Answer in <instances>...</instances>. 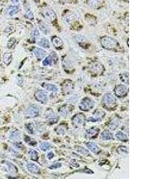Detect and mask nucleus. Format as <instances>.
<instances>
[{
    "label": "nucleus",
    "mask_w": 159,
    "mask_h": 179,
    "mask_svg": "<svg viewBox=\"0 0 159 179\" xmlns=\"http://www.w3.org/2000/svg\"><path fill=\"white\" fill-rule=\"evenodd\" d=\"M28 170L33 174H39L40 173V169L37 165L33 163H29L27 165Z\"/></svg>",
    "instance_id": "obj_13"
},
{
    "label": "nucleus",
    "mask_w": 159,
    "mask_h": 179,
    "mask_svg": "<svg viewBox=\"0 0 159 179\" xmlns=\"http://www.w3.org/2000/svg\"><path fill=\"white\" fill-rule=\"evenodd\" d=\"M14 146L16 147V149H22V148L23 147L22 144H21L20 143H15L14 145Z\"/></svg>",
    "instance_id": "obj_39"
},
{
    "label": "nucleus",
    "mask_w": 159,
    "mask_h": 179,
    "mask_svg": "<svg viewBox=\"0 0 159 179\" xmlns=\"http://www.w3.org/2000/svg\"><path fill=\"white\" fill-rule=\"evenodd\" d=\"M39 115V109L36 106H31L25 112V116L28 118H35Z\"/></svg>",
    "instance_id": "obj_6"
},
{
    "label": "nucleus",
    "mask_w": 159,
    "mask_h": 179,
    "mask_svg": "<svg viewBox=\"0 0 159 179\" xmlns=\"http://www.w3.org/2000/svg\"><path fill=\"white\" fill-rule=\"evenodd\" d=\"M52 63V57L51 56H49L47 57L43 61L42 65L44 66L50 65Z\"/></svg>",
    "instance_id": "obj_33"
},
{
    "label": "nucleus",
    "mask_w": 159,
    "mask_h": 179,
    "mask_svg": "<svg viewBox=\"0 0 159 179\" xmlns=\"http://www.w3.org/2000/svg\"><path fill=\"white\" fill-rule=\"evenodd\" d=\"M12 54L10 53H7L4 54V57H3V60L5 64L6 65H8L11 61H12Z\"/></svg>",
    "instance_id": "obj_31"
},
{
    "label": "nucleus",
    "mask_w": 159,
    "mask_h": 179,
    "mask_svg": "<svg viewBox=\"0 0 159 179\" xmlns=\"http://www.w3.org/2000/svg\"><path fill=\"white\" fill-rule=\"evenodd\" d=\"M99 132V130L98 129H90L86 131V138H88V139H92V138H94V137H96V136L98 134Z\"/></svg>",
    "instance_id": "obj_24"
},
{
    "label": "nucleus",
    "mask_w": 159,
    "mask_h": 179,
    "mask_svg": "<svg viewBox=\"0 0 159 179\" xmlns=\"http://www.w3.org/2000/svg\"><path fill=\"white\" fill-rule=\"evenodd\" d=\"M15 42H16L15 39H14V38H12V39H10V40H9V41L8 42V44H7V46H8V47L9 49L11 48V47L15 44Z\"/></svg>",
    "instance_id": "obj_38"
},
{
    "label": "nucleus",
    "mask_w": 159,
    "mask_h": 179,
    "mask_svg": "<svg viewBox=\"0 0 159 179\" xmlns=\"http://www.w3.org/2000/svg\"><path fill=\"white\" fill-rule=\"evenodd\" d=\"M35 96L39 102L42 103H46L48 101V96L47 93L42 90L37 91L35 94Z\"/></svg>",
    "instance_id": "obj_9"
},
{
    "label": "nucleus",
    "mask_w": 159,
    "mask_h": 179,
    "mask_svg": "<svg viewBox=\"0 0 159 179\" xmlns=\"http://www.w3.org/2000/svg\"><path fill=\"white\" fill-rule=\"evenodd\" d=\"M32 38H34V40H36L39 36V32L37 29H35L33 31L32 34Z\"/></svg>",
    "instance_id": "obj_36"
},
{
    "label": "nucleus",
    "mask_w": 159,
    "mask_h": 179,
    "mask_svg": "<svg viewBox=\"0 0 159 179\" xmlns=\"http://www.w3.org/2000/svg\"><path fill=\"white\" fill-rule=\"evenodd\" d=\"M26 16L29 19H32L33 18V13H32L31 11H28L27 13H26Z\"/></svg>",
    "instance_id": "obj_40"
},
{
    "label": "nucleus",
    "mask_w": 159,
    "mask_h": 179,
    "mask_svg": "<svg viewBox=\"0 0 159 179\" xmlns=\"http://www.w3.org/2000/svg\"><path fill=\"white\" fill-rule=\"evenodd\" d=\"M67 131V127L64 124H61L56 129V131L58 134L64 135L66 134Z\"/></svg>",
    "instance_id": "obj_27"
},
{
    "label": "nucleus",
    "mask_w": 159,
    "mask_h": 179,
    "mask_svg": "<svg viewBox=\"0 0 159 179\" xmlns=\"http://www.w3.org/2000/svg\"><path fill=\"white\" fill-rule=\"evenodd\" d=\"M5 164L7 167L8 173L12 175H16L17 173V169L16 166L13 163L9 161H5Z\"/></svg>",
    "instance_id": "obj_16"
},
{
    "label": "nucleus",
    "mask_w": 159,
    "mask_h": 179,
    "mask_svg": "<svg viewBox=\"0 0 159 179\" xmlns=\"http://www.w3.org/2000/svg\"><path fill=\"white\" fill-rule=\"evenodd\" d=\"M38 45L43 48L48 49L50 47V43L47 38H42L38 41Z\"/></svg>",
    "instance_id": "obj_25"
},
{
    "label": "nucleus",
    "mask_w": 159,
    "mask_h": 179,
    "mask_svg": "<svg viewBox=\"0 0 159 179\" xmlns=\"http://www.w3.org/2000/svg\"><path fill=\"white\" fill-rule=\"evenodd\" d=\"M116 137L119 140L123 141V142H126L128 140L127 136L121 131H119L116 134Z\"/></svg>",
    "instance_id": "obj_28"
},
{
    "label": "nucleus",
    "mask_w": 159,
    "mask_h": 179,
    "mask_svg": "<svg viewBox=\"0 0 159 179\" xmlns=\"http://www.w3.org/2000/svg\"><path fill=\"white\" fill-rule=\"evenodd\" d=\"M54 153L52 152H49V153H48V154H47V158H48L49 160H51L54 157Z\"/></svg>",
    "instance_id": "obj_41"
},
{
    "label": "nucleus",
    "mask_w": 159,
    "mask_h": 179,
    "mask_svg": "<svg viewBox=\"0 0 159 179\" xmlns=\"http://www.w3.org/2000/svg\"><path fill=\"white\" fill-rule=\"evenodd\" d=\"M114 93L117 97H124L127 95V88L125 85H119L116 87L114 90Z\"/></svg>",
    "instance_id": "obj_8"
},
{
    "label": "nucleus",
    "mask_w": 159,
    "mask_h": 179,
    "mask_svg": "<svg viewBox=\"0 0 159 179\" xmlns=\"http://www.w3.org/2000/svg\"><path fill=\"white\" fill-rule=\"evenodd\" d=\"M94 103L90 98H84L82 100L80 104V108L83 111H88L93 108Z\"/></svg>",
    "instance_id": "obj_3"
},
{
    "label": "nucleus",
    "mask_w": 159,
    "mask_h": 179,
    "mask_svg": "<svg viewBox=\"0 0 159 179\" xmlns=\"http://www.w3.org/2000/svg\"><path fill=\"white\" fill-rule=\"evenodd\" d=\"M117 150V152L121 155H123V154L125 155L127 153V147L123 146L119 147Z\"/></svg>",
    "instance_id": "obj_34"
},
{
    "label": "nucleus",
    "mask_w": 159,
    "mask_h": 179,
    "mask_svg": "<svg viewBox=\"0 0 159 179\" xmlns=\"http://www.w3.org/2000/svg\"><path fill=\"white\" fill-rule=\"evenodd\" d=\"M43 15L48 20L52 22L56 19V15L55 12L51 9L47 8L43 10Z\"/></svg>",
    "instance_id": "obj_10"
},
{
    "label": "nucleus",
    "mask_w": 159,
    "mask_h": 179,
    "mask_svg": "<svg viewBox=\"0 0 159 179\" xmlns=\"http://www.w3.org/2000/svg\"><path fill=\"white\" fill-rule=\"evenodd\" d=\"M42 87L48 91H52V92H57L58 91V88L57 87L56 85L52 84H49V83H44L42 85Z\"/></svg>",
    "instance_id": "obj_23"
},
{
    "label": "nucleus",
    "mask_w": 159,
    "mask_h": 179,
    "mask_svg": "<svg viewBox=\"0 0 159 179\" xmlns=\"http://www.w3.org/2000/svg\"><path fill=\"white\" fill-rule=\"evenodd\" d=\"M119 125H120V119L116 116L113 119H111V121L109 123V127L111 130H114L119 127Z\"/></svg>",
    "instance_id": "obj_20"
},
{
    "label": "nucleus",
    "mask_w": 159,
    "mask_h": 179,
    "mask_svg": "<svg viewBox=\"0 0 159 179\" xmlns=\"http://www.w3.org/2000/svg\"><path fill=\"white\" fill-rule=\"evenodd\" d=\"M19 12V6L17 5H10L6 9L5 12V14L7 16L12 17L17 14Z\"/></svg>",
    "instance_id": "obj_11"
},
{
    "label": "nucleus",
    "mask_w": 159,
    "mask_h": 179,
    "mask_svg": "<svg viewBox=\"0 0 159 179\" xmlns=\"http://www.w3.org/2000/svg\"><path fill=\"white\" fill-rule=\"evenodd\" d=\"M52 43L53 46L56 48V49H59L62 47L63 45V40L59 36H54L52 39Z\"/></svg>",
    "instance_id": "obj_19"
},
{
    "label": "nucleus",
    "mask_w": 159,
    "mask_h": 179,
    "mask_svg": "<svg viewBox=\"0 0 159 179\" xmlns=\"http://www.w3.org/2000/svg\"><path fill=\"white\" fill-rule=\"evenodd\" d=\"M76 150L80 152V153L83 154V155H89V152L87 149H86L84 147H78V148H76Z\"/></svg>",
    "instance_id": "obj_35"
},
{
    "label": "nucleus",
    "mask_w": 159,
    "mask_h": 179,
    "mask_svg": "<svg viewBox=\"0 0 159 179\" xmlns=\"http://www.w3.org/2000/svg\"><path fill=\"white\" fill-rule=\"evenodd\" d=\"M33 53L35 56L39 60L43 59L47 54V52L43 49L35 47L33 49Z\"/></svg>",
    "instance_id": "obj_17"
},
{
    "label": "nucleus",
    "mask_w": 159,
    "mask_h": 179,
    "mask_svg": "<svg viewBox=\"0 0 159 179\" xmlns=\"http://www.w3.org/2000/svg\"><path fill=\"white\" fill-rule=\"evenodd\" d=\"M90 71L92 73L96 75H100L103 74L104 68V66L99 62H94L90 66Z\"/></svg>",
    "instance_id": "obj_4"
},
{
    "label": "nucleus",
    "mask_w": 159,
    "mask_h": 179,
    "mask_svg": "<svg viewBox=\"0 0 159 179\" xmlns=\"http://www.w3.org/2000/svg\"><path fill=\"white\" fill-rule=\"evenodd\" d=\"M28 153H29V155L31 159L32 160L36 161L38 160V153L35 150H33V149L29 150Z\"/></svg>",
    "instance_id": "obj_30"
},
{
    "label": "nucleus",
    "mask_w": 159,
    "mask_h": 179,
    "mask_svg": "<svg viewBox=\"0 0 159 179\" xmlns=\"http://www.w3.org/2000/svg\"><path fill=\"white\" fill-rule=\"evenodd\" d=\"M62 167V164H61L60 163H54V164H53L52 165H51L49 167V169H52V170H53V169H57V168H60V167Z\"/></svg>",
    "instance_id": "obj_37"
},
{
    "label": "nucleus",
    "mask_w": 159,
    "mask_h": 179,
    "mask_svg": "<svg viewBox=\"0 0 159 179\" xmlns=\"http://www.w3.org/2000/svg\"><path fill=\"white\" fill-rule=\"evenodd\" d=\"M38 25H39V28L40 30L42 32H43V33H45L46 34H47L50 32V28H49V26L46 22H44L43 21H40L39 22Z\"/></svg>",
    "instance_id": "obj_22"
},
{
    "label": "nucleus",
    "mask_w": 159,
    "mask_h": 179,
    "mask_svg": "<svg viewBox=\"0 0 159 179\" xmlns=\"http://www.w3.org/2000/svg\"><path fill=\"white\" fill-rule=\"evenodd\" d=\"M52 145L48 142H42L41 143L39 147L42 151H46L48 149H51Z\"/></svg>",
    "instance_id": "obj_32"
},
{
    "label": "nucleus",
    "mask_w": 159,
    "mask_h": 179,
    "mask_svg": "<svg viewBox=\"0 0 159 179\" xmlns=\"http://www.w3.org/2000/svg\"><path fill=\"white\" fill-rule=\"evenodd\" d=\"M73 109V107L70 105H64L60 108L59 110L60 114H61L63 116H68L72 111V109Z\"/></svg>",
    "instance_id": "obj_14"
},
{
    "label": "nucleus",
    "mask_w": 159,
    "mask_h": 179,
    "mask_svg": "<svg viewBox=\"0 0 159 179\" xmlns=\"http://www.w3.org/2000/svg\"><path fill=\"white\" fill-rule=\"evenodd\" d=\"M101 44L103 48L107 50L115 49L118 46L117 41L109 36L103 37L101 40Z\"/></svg>",
    "instance_id": "obj_1"
},
{
    "label": "nucleus",
    "mask_w": 159,
    "mask_h": 179,
    "mask_svg": "<svg viewBox=\"0 0 159 179\" xmlns=\"http://www.w3.org/2000/svg\"><path fill=\"white\" fill-rule=\"evenodd\" d=\"M87 147L93 152L97 153L100 151V149L98 146L94 142H88L86 144Z\"/></svg>",
    "instance_id": "obj_21"
},
{
    "label": "nucleus",
    "mask_w": 159,
    "mask_h": 179,
    "mask_svg": "<svg viewBox=\"0 0 159 179\" xmlns=\"http://www.w3.org/2000/svg\"><path fill=\"white\" fill-rule=\"evenodd\" d=\"M105 115V112L100 109H97L95 111V112L93 114V116L89 118L88 121H92V122H98L100 121L103 118Z\"/></svg>",
    "instance_id": "obj_7"
},
{
    "label": "nucleus",
    "mask_w": 159,
    "mask_h": 179,
    "mask_svg": "<svg viewBox=\"0 0 159 179\" xmlns=\"http://www.w3.org/2000/svg\"><path fill=\"white\" fill-rule=\"evenodd\" d=\"M3 122H4V120L1 118H0V125L2 124Z\"/></svg>",
    "instance_id": "obj_44"
},
{
    "label": "nucleus",
    "mask_w": 159,
    "mask_h": 179,
    "mask_svg": "<svg viewBox=\"0 0 159 179\" xmlns=\"http://www.w3.org/2000/svg\"><path fill=\"white\" fill-rule=\"evenodd\" d=\"M103 103L107 108H113L116 104V99L111 94H106L102 100Z\"/></svg>",
    "instance_id": "obj_2"
},
{
    "label": "nucleus",
    "mask_w": 159,
    "mask_h": 179,
    "mask_svg": "<svg viewBox=\"0 0 159 179\" xmlns=\"http://www.w3.org/2000/svg\"><path fill=\"white\" fill-rule=\"evenodd\" d=\"M9 138L12 141H19L21 139V133L17 130H14L10 132Z\"/></svg>",
    "instance_id": "obj_18"
},
{
    "label": "nucleus",
    "mask_w": 159,
    "mask_h": 179,
    "mask_svg": "<svg viewBox=\"0 0 159 179\" xmlns=\"http://www.w3.org/2000/svg\"><path fill=\"white\" fill-rule=\"evenodd\" d=\"M19 1H20V0H11V2H12V4H13L15 5L18 4L19 2Z\"/></svg>",
    "instance_id": "obj_42"
},
{
    "label": "nucleus",
    "mask_w": 159,
    "mask_h": 179,
    "mask_svg": "<svg viewBox=\"0 0 159 179\" xmlns=\"http://www.w3.org/2000/svg\"><path fill=\"white\" fill-rule=\"evenodd\" d=\"M101 138L103 140H109L113 139V136L111 133H110L109 131L105 130L102 133L101 135Z\"/></svg>",
    "instance_id": "obj_26"
},
{
    "label": "nucleus",
    "mask_w": 159,
    "mask_h": 179,
    "mask_svg": "<svg viewBox=\"0 0 159 179\" xmlns=\"http://www.w3.org/2000/svg\"><path fill=\"white\" fill-rule=\"evenodd\" d=\"M73 88V84L70 81H66L63 83L62 86V90L64 94L69 93Z\"/></svg>",
    "instance_id": "obj_15"
},
{
    "label": "nucleus",
    "mask_w": 159,
    "mask_h": 179,
    "mask_svg": "<svg viewBox=\"0 0 159 179\" xmlns=\"http://www.w3.org/2000/svg\"><path fill=\"white\" fill-rule=\"evenodd\" d=\"M59 117L54 113H49L48 115V120L49 123L50 124H54L58 121Z\"/></svg>",
    "instance_id": "obj_29"
},
{
    "label": "nucleus",
    "mask_w": 159,
    "mask_h": 179,
    "mask_svg": "<svg viewBox=\"0 0 159 179\" xmlns=\"http://www.w3.org/2000/svg\"><path fill=\"white\" fill-rule=\"evenodd\" d=\"M85 117L83 114H77L72 118V123L74 126L80 127L85 124Z\"/></svg>",
    "instance_id": "obj_5"
},
{
    "label": "nucleus",
    "mask_w": 159,
    "mask_h": 179,
    "mask_svg": "<svg viewBox=\"0 0 159 179\" xmlns=\"http://www.w3.org/2000/svg\"><path fill=\"white\" fill-rule=\"evenodd\" d=\"M61 1H63L64 3H68V2H71L72 0H61Z\"/></svg>",
    "instance_id": "obj_43"
},
{
    "label": "nucleus",
    "mask_w": 159,
    "mask_h": 179,
    "mask_svg": "<svg viewBox=\"0 0 159 179\" xmlns=\"http://www.w3.org/2000/svg\"><path fill=\"white\" fill-rule=\"evenodd\" d=\"M103 0H87L88 5L91 9H97L101 7Z\"/></svg>",
    "instance_id": "obj_12"
}]
</instances>
